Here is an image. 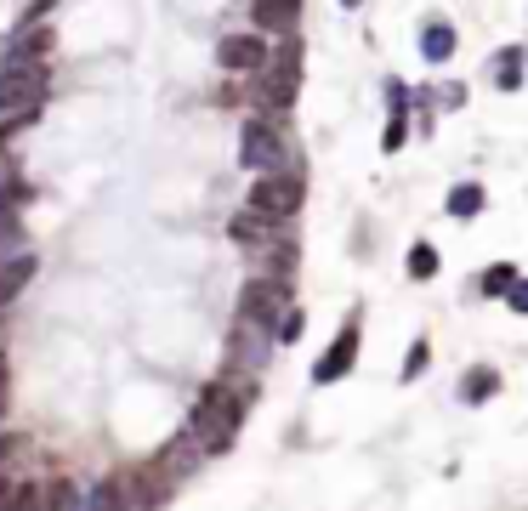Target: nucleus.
<instances>
[{
	"instance_id": "obj_1",
	"label": "nucleus",
	"mask_w": 528,
	"mask_h": 511,
	"mask_svg": "<svg viewBox=\"0 0 528 511\" xmlns=\"http://www.w3.org/2000/svg\"><path fill=\"white\" fill-rule=\"evenodd\" d=\"M245 404H250V392H233V387H205L194 398V415H188V432L199 438V449H228L233 432H239V421H245Z\"/></svg>"
},
{
	"instance_id": "obj_2",
	"label": "nucleus",
	"mask_w": 528,
	"mask_h": 511,
	"mask_svg": "<svg viewBox=\"0 0 528 511\" xmlns=\"http://www.w3.org/2000/svg\"><path fill=\"white\" fill-rule=\"evenodd\" d=\"M40 97H46V63H40V57L6 52V63H0V108L12 114V125L35 120Z\"/></svg>"
},
{
	"instance_id": "obj_3",
	"label": "nucleus",
	"mask_w": 528,
	"mask_h": 511,
	"mask_svg": "<svg viewBox=\"0 0 528 511\" xmlns=\"http://www.w3.org/2000/svg\"><path fill=\"white\" fill-rule=\"evenodd\" d=\"M256 91H262L267 108H290V103H296V91H301V40L296 35H290L279 52L267 57V69H262V80H256Z\"/></svg>"
},
{
	"instance_id": "obj_4",
	"label": "nucleus",
	"mask_w": 528,
	"mask_h": 511,
	"mask_svg": "<svg viewBox=\"0 0 528 511\" xmlns=\"http://www.w3.org/2000/svg\"><path fill=\"white\" fill-rule=\"evenodd\" d=\"M290 313V284L273 273V279H250L239 290V318L256 324V330H279V318Z\"/></svg>"
},
{
	"instance_id": "obj_5",
	"label": "nucleus",
	"mask_w": 528,
	"mask_h": 511,
	"mask_svg": "<svg viewBox=\"0 0 528 511\" xmlns=\"http://www.w3.org/2000/svg\"><path fill=\"white\" fill-rule=\"evenodd\" d=\"M284 137L273 120H245V131H239V165H250V171H284Z\"/></svg>"
},
{
	"instance_id": "obj_6",
	"label": "nucleus",
	"mask_w": 528,
	"mask_h": 511,
	"mask_svg": "<svg viewBox=\"0 0 528 511\" xmlns=\"http://www.w3.org/2000/svg\"><path fill=\"white\" fill-rule=\"evenodd\" d=\"M301 177H290V171H262L256 177V188H250V205L262 216H273V222H284V216H296L301 211Z\"/></svg>"
},
{
	"instance_id": "obj_7",
	"label": "nucleus",
	"mask_w": 528,
	"mask_h": 511,
	"mask_svg": "<svg viewBox=\"0 0 528 511\" xmlns=\"http://www.w3.org/2000/svg\"><path fill=\"white\" fill-rule=\"evenodd\" d=\"M216 63H222L228 74H262L267 69L262 35H228V40H216Z\"/></svg>"
},
{
	"instance_id": "obj_8",
	"label": "nucleus",
	"mask_w": 528,
	"mask_h": 511,
	"mask_svg": "<svg viewBox=\"0 0 528 511\" xmlns=\"http://www.w3.org/2000/svg\"><path fill=\"white\" fill-rule=\"evenodd\" d=\"M352 358H358V318H347V330L335 335V347L313 364V381L318 387H330V381H341V375L352 370Z\"/></svg>"
},
{
	"instance_id": "obj_9",
	"label": "nucleus",
	"mask_w": 528,
	"mask_h": 511,
	"mask_svg": "<svg viewBox=\"0 0 528 511\" xmlns=\"http://www.w3.org/2000/svg\"><path fill=\"white\" fill-rule=\"evenodd\" d=\"M296 12H301V0H250V23L267 29V35H290Z\"/></svg>"
},
{
	"instance_id": "obj_10",
	"label": "nucleus",
	"mask_w": 528,
	"mask_h": 511,
	"mask_svg": "<svg viewBox=\"0 0 528 511\" xmlns=\"http://www.w3.org/2000/svg\"><path fill=\"white\" fill-rule=\"evenodd\" d=\"M233 245H245V250H273V216H262L256 205H250L245 216H233Z\"/></svg>"
},
{
	"instance_id": "obj_11",
	"label": "nucleus",
	"mask_w": 528,
	"mask_h": 511,
	"mask_svg": "<svg viewBox=\"0 0 528 511\" xmlns=\"http://www.w3.org/2000/svg\"><path fill=\"white\" fill-rule=\"evenodd\" d=\"M35 279V256L29 250H12V256H0V307L6 301H18V290Z\"/></svg>"
},
{
	"instance_id": "obj_12",
	"label": "nucleus",
	"mask_w": 528,
	"mask_h": 511,
	"mask_svg": "<svg viewBox=\"0 0 528 511\" xmlns=\"http://www.w3.org/2000/svg\"><path fill=\"white\" fill-rule=\"evenodd\" d=\"M494 387H500V370H489V364H477V370L460 375V398H466V404H489Z\"/></svg>"
},
{
	"instance_id": "obj_13",
	"label": "nucleus",
	"mask_w": 528,
	"mask_h": 511,
	"mask_svg": "<svg viewBox=\"0 0 528 511\" xmlns=\"http://www.w3.org/2000/svg\"><path fill=\"white\" fill-rule=\"evenodd\" d=\"M489 74H494V86H500V91H517V86H523V46H506V52H494Z\"/></svg>"
},
{
	"instance_id": "obj_14",
	"label": "nucleus",
	"mask_w": 528,
	"mask_h": 511,
	"mask_svg": "<svg viewBox=\"0 0 528 511\" xmlns=\"http://www.w3.org/2000/svg\"><path fill=\"white\" fill-rule=\"evenodd\" d=\"M421 57L426 63H449V57H455V29H449V23L421 29Z\"/></svg>"
},
{
	"instance_id": "obj_15",
	"label": "nucleus",
	"mask_w": 528,
	"mask_h": 511,
	"mask_svg": "<svg viewBox=\"0 0 528 511\" xmlns=\"http://www.w3.org/2000/svg\"><path fill=\"white\" fill-rule=\"evenodd\" d=\"M477 211H483V188H477V182H455V188H449V216L472 222Z\"/></svg>"
},
{
	"instance_id": "obj_16",
	"label": "nucleus",
	"mask_w": 528,
	"mask_h": 511,
	"mask_svg": "<svg viewBox=\"0 0 528 511\" xmlns=\"http://www.w3.org/2000/svg\"><path fill=\"white\" fill-rule=\"evenodd\" d=\"M387 97H392V125H387V148H398V142H404V86L392 80V86H387Z\"/></svg>"
},
{
	"instance_id": "obj_17",
	"label": "nucleus",
	"mask_w": 528,
	"mask_h": 511,
	"mask_svg": "<svg viewBox=\"0 0 528 511\" xmlns=\"http://www.w3.org/2000/svg\"><path fill=\"white\" fill-rule=\"evenodd\" d=\"M511 284H517V267L500 262V267H489V273H483V296H506Z\"/></svg>"
},
{
	"instance_id": "obj_18",
	"label": "nucleus",
	"mask_w": 528,
	"mask_h": 511,
	"mask_svg": "<svg viewBox=\"0 0 528 511\" xmlns=\"http://www.w3.org/2000/svg\"><path fill=\"white\" fill-rule=\"evenodd\" d=\"M432 273H438V250L415 245V250H409V279H432Z\"/></svg>"
},
{
	"instance_id": "obj_19",
	"label": "nucleus",
	"mask_w": 528,
	"mask_h": 511,
	"mask_svg": "<svg viewBox=\"0 0 528 511\" xmlns=\"http://www.w3.org/2000/svg\"><path fill=\"white\" fill-rule=\"evenodd\" d=\"M426 358H432V347H426V341H415V347H409V358H404V381H415V375L426 370Z\"/></svg>"
},
{
	"instance_id": "obj_20",
	"label": "nucleus",
	"mask_w": 528,
	"mask_h": 511,
	"mask_svg": "<svg viewBox=\"0 0 528 511\" xmlns=\"http://www.w3.org/2000/svg\"><path fill=\"white\" fill-rule=\"evenodd\" d=\"M506 301L517 307V313H528V279H517V284H511V290H506Z\"/></svg>"
},
{
	"instance_id": "obj_21",
	"label": "nucleus",
	"mask_w": 528,
	"mask_h": 511,
	"mask_svg": "<svg viewBox=\"0 0 528 511\" xmlns=\"http://www.w3.org/2000/svg\"><path fill=\"white\" fill-rule=\"evenodd\" d=\"M6 387H12V370H6V358H0V415H6Z\"/></svg>"
},
{
	"instance_id": "obj_22",
	"label": "nucleus",
	"mask_w": 528,
	"mask_h": 511,
	"mask_svg": "<svg viewBox=\"0 0 528 511\" xmlns=\"http://www.w3.org/2000/svg\"><path fill=\"white\" fill-rule=\"evenodd\" d=\"M12 449H18V438H0V477H6V460H12Z\"/></svg>"
},
{
	"instance_id": "obj_23",
	"label": "nucleus",
	"mask_w": 528,
	"mask_h": 511,
	"mask_svg": "<svg viewBox=\"0 0 528 511\" xmlns=\"http://www.w3.org/2000/svg\"><path fill=\"white\" fill-rule=\"evenodd\" d=\"M341 6H358V0H341Z\"/></svg>"
}]
</instances>
